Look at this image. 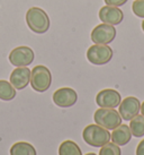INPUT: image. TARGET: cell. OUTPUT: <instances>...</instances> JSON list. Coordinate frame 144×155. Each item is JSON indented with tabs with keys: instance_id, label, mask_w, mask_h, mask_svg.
Masks as SVG:
<instances>
[{
	"instance_id": "obj_1",
	"label": "cell",
	"mask_w": 144,
	"mask_h": 155,
	"mask_svg": "<svg viewBox=\"0 0 144 155\" xmlns=\"http://www.w3.org/2000/svg\"><path fill=\"white\" fill-rule=\"evenodd\" d=\"M26 23L30 31L36 34H44L50 28V17L45 10L30 7L26 13Z\"/></svg>"
},
{
	"instance_id": "obj_2",
	"label": "cell",
	"mask_w": 144,
	"mask_h": 155,
	"mask_svg": "<svg viewBox=\"0 0 144 155\" xmlns=\"http://www.w3.org/2000/svg\"><path fill=\"white\" fill-rule=\"evenodd\" d=\"M82 137L88 145L92 147H102L105 144L109 143L110 133L108 129L99 125L87 126L82 131Z\"/></svg>"
},
{
	"instance_id": "obj_3",
	"label": "cell",
	"mask_w": 144,
	"mask_h": 155,
	"mask_svg": "<svg viewBox=\"0 0 144 155\" xmlns=\"http://www.w3.org/2000/svg\"><path fill=\"white\" fill-rule=\"evenodd\" d=\"M30 86L38 93H43L50 88L52 84V74L45 66H35L30 70Z\"/></svg>"
},
{
	"instance_id": "obj_4",
	"label": "cell",
	"mask_w": 144,
	"mask_h": 155,
	"mask_svg": "<svg viewBox=\"0 0 144 155\" xmlns=\"http://www.w3.org/2000/svg\"><path fill=\"white\" fill-rule=\"evenodd\" d=\"M93 120L97 125L108 130H114L119 125H122V117L115 109H98L93 114Z\"/></svg>"
},
{
	"instance_id": "obj_5",
	"label": "cell",
	"mask_w": 144,
	"mask_h": 155,
	"mask_svg": "<svg viewBox=\"0 0 144 155\" xmlns=\"http://www.w3.org/2000/svg\"><path fill=\"white\" fill-rule=\"evenodd\" d=\"M113 49L108 44H93L87 50V59L92 65L102 66L113 58Z\"/></svg>"
},
{
	"instance_id": "obj_6",
	"label": "cell",
	"mask_w": 144,
	"mask_h": 155,
	"mask_svg": "<svg viewBox=\"0 0 144 155\" xmlns=\"http://www.w3.org/2000/svg\"><path fill=\"white\" fill-rule=\"evenodd\" d=\"M116 33L117 32L114 25L102 23L93 28L90 38L95 44H109L115 40Z\"/></svg>"
},
{
	"instance_id": "obj_7",
	"label": "cell",
	"mask_w": 144,
	"mask_h": 155,
	"mask_svg": "<svg viewBox=\"0 0 144 155\" xmlns=\"http://www.w3.org/2000/svg\"><path fill=\"white\" fill-rule=\"evenodd\" d=\"M34 51L30 47L15 48L9 53V61L15 67H28L34 61Z\"/></svg>"
},
{
	"instance_id": "obj_8",
	"label": "cell",
	"mask_w": 144,
	"mask_h": 155,
	"mask_svg": "<svg viewBox=\"0 0 144 155\" xmlns=\"http://www.w3.org/2000/svg\"><path fill=\"white\" fill-rule=\"evenodd\" d=\"M118 112L122 119L125 121H131L134 117L140 113L141 103L140 100L135 96H127L118 105Z\"/></svg>"
},
{
	"instance_id": "obj_9",
	"label": "cell",
	"mask_w": 144,
	"mask_h": 155,
	"mask_svg": "<svg viewBox=\"0 0 144 155\" xmlns=\"http://www.w3.org/2000/svg\"><path fill=\"white\" fill-rule=\"evenodd\" d=\"M122 102V96L116 90L106 88L100 91L96 96V103L100 108L115 109Z\"/></svg>"
},
{
	"instance_id": "obj_10",
	"label": "cell",
	"mask_w": 144,
	"mask_h": 155,
	"mask_svg": "<svg viewBox=\"0 0 144 155\" xmlns=\"http://www.w3.org/2000/svg\"><path fill=\"white\" fill-rule=\"evenodd\" d=\"M78 95L70 87H61L53 93V102L60 108H70L77 103Z\"/></svg>"
},
{
	"instance_id": "obj_11",
	"label": "cell",
	"mask_w": 144,
	"mask_h": 155,
	"mask_svg": "<svg viewBox=\"0 0 144 155\" xmlns=\"http://www.w3.org/2000/svg\"><path fill=\"white\" fill-rule=\"evenodd\" d=\"M99 19L105 24L109 25H118L123 22L124 13L122 9L114 6H104L99 10Z\"/></svg>"
},
{
	"instance_id": "obj_12",
	"label": "cell",
	"mask_w": 144,
	"mask_h": 155,
	"mask_svg": "<svg viewBox=\"0 0 144 155\" xmlns=\"http://www.w3.org/2000/svg\"><path fill=\"white\" fill-rule=\"evenodd\" d=\"M9 82L16 90H24L30 82V69L27 67H17L10 74Z\"/></svg>"
},
{
	"instance_id": "obj_13",
	"label": "cell",
	"mask_w": 144,
	"mask_h": 155,
	"mask_svg": "<svg viewBox=\"0 0 144 155\" xmlns=\"http://www.w3.org/2000/svg\"><path fill=\"white\" fill-rule=\"evenodd\" d=\"M132 138V133L130 129V126L127 125H119L117 128L113 130L110 134V139L113 140L114 144L118 146H124L130 143Z\"/></svg>"
},
{
	"instance_id": "obj_14",
	"label": "cell",
	"mask_w": 144,
	"mask_h": 155,
	"mask_svg": "<svg viewBox=\"0 0 144 155\" xmlns=\"http://www.w3.org/2000/svg\"><path fill=\"white\" fill-rule=\"evenodd\" d=\"M10 155H37L35 147L26 142H18L15 143L10 151Z\"/></svg>"
},
{
	"instance_id": "obj_15",
	"label": "cell",
	"mask_w": 144,
	"mask_h": 155,
	"mask_svg": "<svg viewBox=\"0 0 144 155\" xmlns=\"http://www.w3.org/2000/svg\"><path fill=\"white\" fill-rule=\"evenodd\" d=\"M16 97V88L8 81H0V100L11 101Z\"/></svg>"
},
{
	"instance_id": "obj_16",
	"label": "cell",
	"mask_w": 144,
	"mask_h": 155,
	"mask_svg": "<svg viewBox=\"0 0 144 155\" xmlns=\"http://www.w3.org/2000/svg\"><path fill=\"white\" fill-rule=\"evenodd\" d=\"M130 129H131L132 136L134 137H143L144 136V116L134 117L130 124Z\"/></svg>"
},
{
	"instance_id": "obj_17",
	"label": "cell",
	"mask_w": 144,
	"mask_h": 155,
	"mask_svg": "<svg viewBox=\"0 0 144 155\" xmlns=\"http://www.w3.org/2000/svg\"><path fill=\"white\" fill-rule=\"evenodd\" d=\"M59 155H82V152L77 143L64 140L59 147Z\"/></svg>"
},
{
	"instance_id": "obj_18",
	"label": "cell",
	"mask_w": 144,
	"mask_h": 155,
	"mask_svg": "<svg viewBox=\"0 0 144 155\" xmlns=\"http://www.w3.org/2000/svg\"><path fill=\"white\" fill-rule=\"evenodd\" d=\"M99 155H122V151L118 145L114 143H107L104 146H102Z\"/></svg>"
},
{
	"instance_id": "obj_19",
	"label": "cell",
	"mask_w": 144,
	"mask_h": 155,
	"mask_svg": "<svg viewBox=\"0 0 144 155\" xmlns=\"http://www.w3.org/2000/svg\"><path fill=\"white\" fill-rule=\"evenodd\" d=\"M132 10L135 16L144 18V0H135L132 5Z\"/></svg>"
},
{
	"instance_id": "obj_20",
	"label": "cell",
	"mask_w": 144,
	"mask_h": 155,
	"mask_svg": "<svg viewBox=\"0 0 144 155\" xmlns=\"http://www.w3.org/2000/svg\"><path fill=\"white\" fill-rule=\"evenodd\" d=\"M107 6H114V7H121L127 2V0H104Z\"/></svg>"
},
{
	"instance_id": "obj_21",
	"label": "cell",
	"mask_w": 144,
	"mask_h": 155,
	"mask_svg": "<svg viewBox=\"0 0 144 155\" xmlns=\"http://www.w3.org/2000/svg\"><path fill=\"white\" fill-rule=\"evenodd\" d=\"M136 155H144V139L141 140L136 147Z\"/></svg>"
},
{
	"instance_id": "obj_22",
	"label": "cell",
	"mask_w": 144,
	"mask_h": 155,
	"mask_svg": "<svg viewBox=\"0 0 144 155\" xmlns=\"http://www.w3.org/2000/svg\"><path fill=\"white\" fill-rule=\"evenodd\" d=\"M141 112H142V116H144V102L141 104Z\"/></svg>"
},
{
	"instance_id": "obj_23",
	"label": "cell",
	"mask_w": 144,
	"mask_h": 155,
	"mask_svg": "<svg viewBox=\"0 0 144 155\" xmlns=\"http://www.w3.org/2000/svg\"><path fill=\"white\" fill-rule=\"evenodd\" d=\"M142 30H143V32H144V21L142 22Z\"/></svg>"
},
{
	"instance_id": "obj_24",
	"label": "cell",
	"mask_w": 144,
	"mask_h": 155,
	"mask_svg": "<svg viewBox=\"0 0 144 155\" xmlns=\"http://www.w3.org/2000/svg\"><path fill=\"white\" fill-rule=\"evenodd\" d=\"M86 155H97V154H95V153H88V154H86Z\"/></svg>"
}]
</instances>
